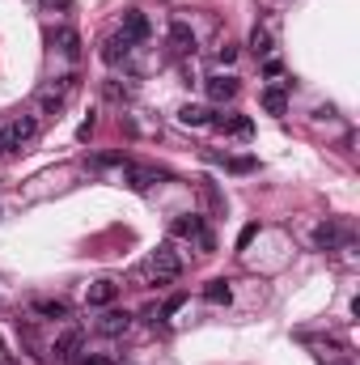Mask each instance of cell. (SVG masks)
I'll use <instances>...</instances> for the list:
<instances>
[{
  "mask_svg": "<svg viewBox=\"0 0 360 365\" xmlns=\"http://www.w3.org/2000/svg\"><path fill=\"white\" fill-rule=\"evenodd\" d=\"M140 276H144V281H157V285H170V281H178V276H182V255H178L170 242H162L157 251L148 255V264L140 268Z\"/></svg>",
  "mask_w": 360,
  "mask_h": 365,
  "instance_id": "1",
  "label": "cell"
},
{
  "mask_svg": "<svg viewBox=\"0 0 360 365\" xmlns=\"http://www.w3.org/2000/svg\"><path fill=\"white\" fill-rule=\"evenodd\" d=\"M38 136V119L34 115H5V144H9V153H17V149H26L30 140Z\"/></svg>",
  "mask_w": 360,
  "mask_h": 365,
  "instance_id": "2",
  "label": "cell"
},
{
  "mask_svg": "<svg viewBox=\"0 0 360 365\" xmlns=\"http://www.w3.org/2000/svg\"><path fill=\"white\" fill-rule=\"evenodd\" d=\"M72 89H77V77H60L56 85H47V89H38V111H42V115H60V111L68 107V98H72Z\"/></svg>",
  "mask_w": 360,
  "mask_h": 365,
  "instance_id": "3",
  "label": "cell"
},
{
  "mask_svg": "<svg viewBox=\"0 0 360 365\" xmlns=\"http://www.w3.org/2000/svg\"><path fill=\"white\" fill-rule=\"evenodd\" d=\"M123 183H127L132 191H148V187L166 183V170H157V166H140V162H123Z\"/></svg>",
  "mask_w": 360,
  "mask_h": 365,
  "instance_id": "4",
  "label": "cell"
},
{
  "mask_svg": "<svg viewBox=\"0 0 360 365\" xmlns=\"http://www.w3.org/2000/svg\"><path fill=\"white\" fill-rule=\"evenodd\" d=\"M347 242H352V230L339 225V221H327V225L314 230V246H318V251H339V246H347Z\"/></svg>",
  "mask_w": 360,
  "mask_h": 365,
  "instance_id": "5",
  "label": "cell"
},
{
  "mask_svg": "<svg viewBox=\"0 0 360 365\" xmlns=\"http://www.w3.org/2000/svg\"><path fill=\"white\" fill-rule=\"evenodd\" d=\"M115 297H119V281H111V276H102L85 289V306H93V310H107Z\"/></svg>",
  "mask_w": 360,
  "mask_h": 365,
  "instance_id": "6",
  "label": "cell"
},
{
  "mask_svg": "<svg viewBox=\"0 0 360 365\" xmlns=\"http://www.w3.org/2000/svg\"><path fill=\"white\" fill-rule=\"evenodd\" d=\"M132 51H136V43L119 30V34H111L107 43H102V60H107V64H123V60L132 56Z\"/></svg>",
  "mask_w": 360,
  "mask_h": 365,
  "instance_id": "7",
  "label": "cell"
},
{
  "mask_svg": "<svg viewBox=\"0 0 360 365\" xmlns=\"http://www.w3.org/2000/svg\"><path fill=\"white\" fill-rule=\"evenodd\" d=\"M51 47H56L60 56L77 60V56H81V34H77L72 26H56V30H51Z\"/></svg>",
  "mask_w": 360,
  "mask_h": 365,
  "instance_id": "8",
  "label": "cell"
},
{
  "mask_svg": "<svg viewBox=\"0 0 360 365\" xmlns=\"http://www.w3.org/2000/svg\"><path fill=\"white\" fill-rule=\"evenodd\" d=\"M170 234L174 238H203V234H208V225H203V217L199 213H187V217H174V225H170Z\"/></svg>",
  "mask_w": 360,
  "mask_h": 365,
  "instance_id": "9",
  "label": "cell"
},
{
  "mask_svg": "<svg viewBox=\"0 0 360 365\" xmlns=\"http://www.w3.org/2000/svg\"><path fill=\"white\" fill-rule=\"evenodd\" d=\"M208 124H212L217 132H229V136H242V140H246V136L254 132V124H250L246 115H212Z\"/></svg>",
  "mask_w": 360,
  "mask_h": 365,
  "instance_id": "10",
  "label": "cell"
},
{
  "mask_svg": "<svg viewBox=\"0 0 360 365\" xmlns=\"http://www.w3.org/2000/svg\"><path fill=\"white\" fill-rule=\"evenodd\" d=\"M170 47H174V56H195V30L187 22H174L170 26Z\"/></svg>",
  "mask_w": 360,
  "mask_h": 365,
  "instance_id": "11",
  "label": "cell"
},
{
  "mask_svg": "<svg viewBox=\"0 0 360 365\" xmlns=\"http://www.w3.org/2000/svg\"><path fill=\"white\" fill-rule=\"evenodd\" d=\"M127 327H132V315H127V310H107V315L97 319V332H102V336H123Z\"/></svg>",
  "mask_w": 360,
  "mask_h": 365,
  "instance_id": "12",
  "label": "cell"
},
{
  "mask_svg": "<svg viewBox=\"0 0 360 365\" xmlns=\"http://www.w3.org/2000/svg\"><path fill=\"white\" fill-rule=\"evenodd\" d=\"M148 30H152V26H148V17H144V13H136V9H127V13H123V34H127L132 43H144V38H148Z\"/></svg>",
  "mask_w": 360,
  "mask_h": 365,
  "instance_id": "13",
  "label": "cell"
},
{
  "mask_svg": "<svg viewBox=\"0 0 360 365\" xmlns=\"http://www.w3.org/2000/svg\"><path fill=\"white\" fill-rule=\"evenodd\" d=\"M208 98L212 102H233L237 98V77H208Z\"/></svg>",
  "mask_w": 360,
  "mask_h": 365,
  "instance_id": "14",
  "label": "cell"
},
{
  "mask_svg": "<svg viewBox=\"0 0 360 365\" xmlns=\"http://www.w3.org/2000/svg\"><path fill=\"white\" fill-rule=\"evenodd\" d=\"M81 340H85V336H81V327H68V332L56 340V361H72V357L81 352Z\"/></svg>",
  "mask_w": 360,
  "mask_h": 365,
  "instance_id": "15",
  "label": "cell"
},
{
  "mask_svg": "<svg viewBox=\"0 0 360 365\" xmlns=\"http://www.w3.org/2000/svg\"><path fill=\"white\" fill-rule=\"evenodd\" d=\"M34 315H38V319H68V301H60V297H38V301H34Z\"/></svg>",
  "mask_w": 360,
  "mask_h": 365,
  "instance_id": "16",
  "label": "cell"
},
{
  "mask_svg": "<svg viewBox=\"0 0 360 365\" xmlns=\"http://www.w3.org/2000/svg\"><path fill=\"white\" fill-rule=\"evenodd\" d=\"M259 102H263V111H267V115H288V98H284V89H280V85L263 89V94H259Z\"/></svg>",
  "mask_w": 360,
  "mask_h": 365,
  "instance_id": "17",
  "label": "cell"
},
{
  "mask_svg": "<svg viewBox=\"0 0 360 365\" xmlns=\"http://www.w3.org/2000/svg\"><path fill=\"white\" fill-rule=\"evenodd\" d=\"M182 306H187V293H174V297H166V306H162V310H152V319H148V323H166V319H174Z\"/></svg>",
  "mask_w": 360,
  "mask_h": 365,
  "instance_id": "18",
  "label": "cell"
},
{
  "mask_svg": "<svg viewBox=\"0 0 360 365\" xmlns=\"http://www.w3.org/2000/svg\"><path fill=\"white\" fill-rule=\"evenodd\" d=\"M208 119H212V111H203V107H182L178 111V124L182 128H203Z\"/></svg>",
  "mask_w": 360,
  "mask_h": 365,
  "instance_id": "19",
  "label": "cell"
},
{
  "mask_svg": "<svg viewBox=\"0 0 360 365\" xmlns=\"http://www.w3.org/2000/svg\"><path fill=\"white\" fill-rule=\"evenodd\" d=\"M203 297H208L212 306H229V281H208V285H203Z\"/></svg>",
  "mask_w": 360,
  "mask_h": 365,
  "instance_id": "20",
  "label": "cell"
},
{
  "mask_svg": "<svg viewBox=\"0 0 360 365\" xmlns=\"http://www.w3.org/2000/svg\"><path fill=\"white\" fill-rule=\"evenodd\" d=\"M199 195L208 200V208H212V213H225V195L217 191V183H212V179H199Z\"/></svg>",
  "mask_w": 360,
  "mask_h": 365,
  "instance_id": "21",
  "label": "cell"
},
{
  "mask_svg": "<svg viewBox=\"0 0 360 365\" xmlns=\"http://www.w3.org/2000/svg\"><path fill=\"white\" fill-rule=\"evenodd\" d=\"M250 51H254V56H267V51H272V30L254 26V34H250Z\"/></svg>",
  "mask_w": 360,
  "mask_h": 365,
  "instance_id": "22",
  "label": "cell"
},
{
  "mask_svg": "<svg viewBox=\"0 0 360 365\" xmlns=\"http://www.w3.org/2000/svg\"><path fill=\"white\" fill-rule=\"evenodd\" d=\"M225 170H233V174H250L254 170V158H217Z\"/></svg>",
  "mask_w": 360,
  "mask_h": 365,
  "instance_id": "23",
  "label": "cell"
},
{
  "mask_svg": "<svg viewBox=\"0 0 360 365\" xmlns=\"http://www.w3.org/2000/svg\"><path fill=\"white\" fill-rule=\"evenodd\" d=\"M38 5H42L47 13H64V17L77 13V0H38Z\"/></svg>",
  "mask_w": 360,
  "mask_h": 365,
  "instance_id": "24",
  "label": "cell"
},
{
  "mask_svg": "<svg viewBox=\"0 0 360 365\" xmlns=\"http://www.w3.org/2000/svg\"><path fill=\"white\" fill-rule=\"evenodd\" d=\"M254 238H259V225H246V230L237 234V251H246V246H250Z\"/></svg>",
  "mask_w": 360,
  "mask_h": 365,
  "instance_id": "25",
  "label": "cell"
},
{
  "mask_svg": "<svg viewBox=\"0 0 360 365\" xmlns=\"http://www.w3.org/2000/svg\"><path fill=\"white\" fill-rule=\"evenodd\" d=\"M93 128H97V119H93V115H89V119H85V124H81V128H77V140H89V136H93Z\"/></svg>",
  "mask_w": 360,
  "mask_h": 365,
  "instance_id": "26",
  "label": "cell"
},
{
  "mask_svg": "<svg viewBox=\"0 0 360 365\" xmlns=\"http://www.w3.org/2000/svg\"><path fill=\"white\" fill-rule=\"evenodd\" d=\"M233 60H237V47L225 43V47H221V64H233Z\"/></svg>",
  "mask_w": 360,
  "mask_h": 365,
  "instance_id": "27",
  "label": "cell"
},
{
  "mask_svg": "<svg viewBox=\"0 0 360 365\" xmlns=\"http://www.w3.org/2000/svg\"><path fill=\"white\" fill-rule=\"evenodd\" d=\"M81 365H115V361H111V357H85Z\"/></svg>",
  "mask_w": 360,
  "mask_h": 365,
  "instance_id": "28",
  "label": "cell"
},
{
  "mask_svg": "<svg viewBox=\"0 0 360 365\" xmlns=\"http://www.w3.org/2000/svg\"><path fill=\"white\" fill-rule=\"evenodd\" d=\"M5 365H13V361H5Z\"/></svg>",
  "mask_w": 360,
  "mask_h": 365,
  "instance_id": "29",
  "label": "cell"
}]
</instances>
